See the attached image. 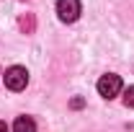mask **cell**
<instances>
[{"label":"cell","instance_id":"cell-9","mask_svg":"<svg viewBox=\"0 0 134 132\" xmlns=\"http://www.w3.org/2000/svg\"><path fill=\"white\" fill-rule=\"evenodd\" d=\"M0 75H3V73H0Z\"/></svg>","mask_w":134,"mask_h":132},{"label":"cell","instance_id":"cell-3","mask_svg":"<svg viewBox=\"0 0 134 132\" xmlns=\"http://www.w3.org/2000/svg\"><path fill=\"white\" fill-rule=\"evenodd\" d=\"M57 16L65 23H72L80 18V0H57Z\"/></svg>","mask_w":134,"mask_h":132},{"label":"cell","instance_id":"cell-5","mask_svg":"<svg viewBox=\"0 0 134 132\" xmlns=\"http://www.w3.org/2000/svg\"><path fill=\"white\" fill-rule=\"evenodd\" d=\"M18 29L23 34H34L36 31V18H34V13H23V16L18 18Z\"/></svg>","mask_w":134,"mask_h":132},{"label":"cell","instance_id":"cell-4","mask_svg":"<svg viewBox=\"0 0 134 132\" xmlns=\"http://www.w3.org/2000/svg\"><path fill=\"white\" fill-rule=\"evenodd\" d=\"M13 132H36V122L31 116H18L13 122Z\"/></svg>","mask_w":134,"mask_h":132},{"label":"cell","instance_id":"cell-7","mask_svg":"<svg viewBox=\"0 0 134 132\" xmlns=\"http://www.w3.org/2000/svg\"><path fill=\"white\" fill-rule=\"evenodd\" d=\"M70 106H72V109H80V106H83V99H72Z\"/></svg>","mask_w":134,"mask_h":132},{"label":"cell","instance_id":"cell-8","mask_svg":"<svg viewBox=\"0 0 134 132\" xmlns=\"http://www.w3.org/2000/svg\"><path fill=\"white\" fill-rule=\"evenodd\" d=\"M0 132H8V127H5V122H0Z\"/></svg>","mask_w":134,"mask_h":132},{"label":"cell","instance_id":"cell-6","mask_svg":"<svg viewBox=\"0 0 134 132\" xmlns=\"http://www.w3.org/2000/svg\"><path fill=\"white\" fill-rule=\"evenodd\" d=\"M124 106H126V109H134V85H129V88L124 91Z\"/></svg>","mask_w":134,"mask_h":132},{"label":"cell","instance_id":"cell-2","mask_svg":"<svg viewBox=\"0 0 134 132\" xmlns=\"http://www.w3.org/2000/svg\"><path fill=\"white\" fill-rule=\"evenodd\" d=\"M98 93L103 96V99H114V96H119V93H121V78L114 75V73L100 75V80H98Z\"/></svg>","mask_w":134,"mask_h":132},{"label":"cell","instance_id":"cell-1","mask_svg":"<svg viewBox=\"0 0 134 132\" xmlns=\"http://www.w3.org/2000/svg\"><path fill=\"white\" fill-rule=\"evenodd\" d=\"M26 83H29V70H26V67L13 65V67L5 70V85H8L10 91H23Z\"/></svg>","mask_w":134,"mask_h":132}]
</instances>
